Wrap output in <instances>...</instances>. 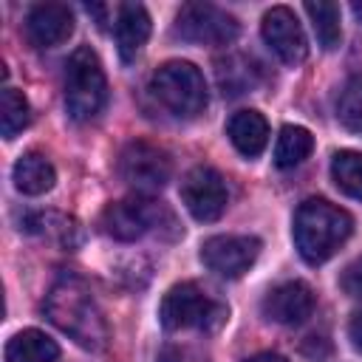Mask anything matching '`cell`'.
<instances>
[{
    "label": "cell",
    "instance_id": "1",
    "mask_svg": "<svg viewBox=\"0 0 362 362\" xmlns=\"http://www.w3.org/2000/svg\"><path fill=\"white\" fill-rule=\"evenodd\" d=\"M42 308L48 320L76 345L99 351L107 342V322L102 317V308L79 277H62L59 283H54Z\"/></svg>",
    "mask_w": 362,
    "mask_h": 362
},
{
    "label": "cell",
    "instance_id": "2",
    "mask_svg": "<svg viewBox=\"0 0 362 362\" xmlns=\"http://www.w3.org/2000/svg\"><path fill=\"white\" fill-rule=\"evenodd\" d=\"M351 232H354V218L342 206L325 198H308L294 212V226H291L294 246L300 257L311 266L325 263L348 240Z\"/></svg>",
    "mask_w": 362,
    "mask_h": 362
},
{
    "label": "cell",
    "instance_id": "3",
    "mask_svg": "<svg viewBox=\"0 0 362 362\" xmlns=\"http://www.w3.org/2000/svg\"><path fill=\"white\" fill-rule=\"evenodd\" d=\"M153 96L178 119H192L206 107L204 74L187 59H170L153 71Z\"/></svg>",
    "mask_w": 362,
    "mask_h": 362
},
{
    "label": "cell",
    "instance_id": "4",
    "mask_svg": "<svg viewBox=\"0 0 362 362\" xmlns=\"http://www.w3.org/2000/svg\"><path fill=\"white\" fill-rule=\"evenodd\" d=\"M107 99V82L99 57L90 48H76L65 62V110L76 122L93 119Z\"/></svg>",
    "mask_w": 362,
    "mask_h": 362
},
{
    "label": "cell",
    "instance_id": "5",
    "mask_svg": "<svg viewBox=\"0 0 362 362\" xmlns=\"http://www.w3.org/2000/svg\"><path fill=\"white\" fill-rule=\"evenodd\" d=\"M226 317V308L212 303L195 283H175L158 308V320L167 331L181 328H215Z\"/></svg>",
    "mask_w": 362,
    "mask_h": 362
},
{
    "label": "cell",
    "instance_id": "6",
    "mask_svg": "<svg viewBox=\"0 0 362 362\" xmlns=\"http://www.w3.org/2000/svg\"><path fill=\"white\" fill-rule=\"evenodd\" d=\"M238 31V20L212 3H187L175 17V34L198 45H229Z\"/></svg>",
    "mask_w": 362,
    "mask_h": 362
},
{
    "label": "cell",
    "instance_id": "7",
    "mask_svg": "<svg viewBox=\"0 0 362 362\" xmlns=\"http://www.w3.org/2000/svg\"><path fill=\"white\" fill-rule=\"evenodd\" d=\"M119 175L136 192H156L173 175L170 156L147 141H130L119 156Z\"/></svg>",
    "mask_w": 362,
    "mask_h": 362
},
{
    "label": "cell",
    "instance_id": "8",
    "mask_svg": "<svg viewBox=\"0 0 362 362\" xmlns=\"http://www.w3.org/2000/svg\"><path fill=\"white\" fill-rule=\"evenodd\" d=\"M181 201L187 206V212L195 218V221H218L226 209V201H229V192H226V184L221 178L218 170L201 164V167H192L184 181H181Z\"/></svg>",
    "mask_w": 362,
    "mask_h": 362
},
{
    "label": "cell",
    "instance_id": "9",
    "mask_svg": "<svg viewBox=\"0 0 362 362\" xmlns=\"http://www.w3.org/2000/svg\"><path fill=\"white\" fill-rule=\"evenodd\" d=\"M260 255V240L252 235H215L201 246V260L218 277L235 280L252 269Z\"/></svg>",
    "mask_w": 362,
    "mask_h": 362
},
{
    "label": "cell",
    "instance_id": "10",
    "mask_svg": "<svg viewBox=\"0 0 362 362\" xmlns=\"http://www.w3.org/2000/svg\"><path fill=\"white\" fill-rule=\"evenodd\" d=\"M158 215H167V209L158 201L150 198H124L116 204H107L102 212V229L116 240H136L147 229L161 226Z\"/></svg>",
    "mask_w": 362,
    "mask_h": 362
},
{
    "label": "cell",
    "instance_id": "11",
    "mask_svg": "<svg viewBox=\"0 0 362 362\" xmlns=\"http://www.w3.org/2000/svg\"><path fill=\"white\" fill-rule=\"evenodd\" d=\"M260 34L266 45L277 54L280 62L286 65H300L308 57V42L303 34V25L297 23V14L288 6H274L263 14Z\"/></svg>",
    "mask_w": 362,
    "mask_h": 362
},
{
    "label": "cell",
    "instance_id": "12",
    "mask_svg": "<svg viewBox=\"0 0 362 362\" xmlns=\"http://www.w3.org/2000/svg\"><path fill=\"white\" fill-rule=\"evenodd\" d=\"M263 317L272 320V322H280V325H300L311 317L314 311V291L308 283L303 280H286L280 286H274L263 303Z\"/></svg>",
    "mask_w": 362,
    "mask_h": 362
},
{
    "label": "cell",
    "instance_id": "13",
    "mask_svg": "<svg viewBox=\"0 0 362 362\" xmlns=\"http://www.w3.org/2000/svg\"><path fill=\"white\" fill-rule=\"evenodd\" d=\"M74 31V14L65 3H37L25 17V37L37 48H54Z\"/></svg>",
    "mask_w": 362,
    "mask_h": 362
},
{
    "label": "cell",
    "instance_id": "14",
    "mask_svg": "<svg viewBox=\"0 0 362 362\" xmlns=\"http://www.w3.org/2000/svg\"><path fill=\"white\" fill-rule=\"evenodd\" d=\"M150 37V14L141 3H122L116 14V48L124 62H130Z\"/></svg>",
    "mask_w": 362,
    "mask_h": 362
},
{
    "label": "cell",
    "instance_id": "15",
    "mask_svg": "<svg viewBox=\"0 0 362 362\" xmlns=\"http://www.w3.org/2000/svg\"><path fill=\"white\" fill-rule=\"evenodd\" d=\"M226 136L246 158H257L269 144V122L257 110H238L226 122Z\"/></svg>",
    "mask_w": 362,
    "mask_h": 362
},
{
    "label": "cell",
    "instance_id": "16",
    "mask_svg": "<svg viewBox=\"0 0 362 362\" xmlns=\"http://www.w3.org/2000/svg\"><path fill=\"white\" fill-rule=\"evenodd\" d=\"M59 345L40 328L14 334L6 345V362H57Z\"/></svg>",
    "mask_w": 362,
    "mask_h": 362
},
{
    "label": "cell",
    "instance_id": "17",
    "mask_svg": "<svg viewBox=\"0 0 362 362\" xmlns=\"http://www.w3.org/2000/svg\"><path fill=\"white\" fill-rule=\"evenodd\" d=\"M11 175H14V187L23 195H42L57 181V170H54V164L42 153H25V156H20Z\"/></svg>",
    "mask_w": 362,
    "mask_h": 362
},
{
    "label": "cell",
    "instance_id": "18",
    "mask_svg": "<svg viewBox=\"0 0 362 362\" xmlns=\"http://www.w3.org/2000/svg\"><path fill=\"white\" fill-rule=\"evenodd\" d=\"M311 150H314L311 130H305L300 124H283L280 136H277V144H274V164L280 170L297 167L300 161H305L311 156Z\"/></svg>",
    "mask_w": 362,
    "mask_h": 362
},
{
    "label": "cell",
    "instance_id": "19",
    "mask_svg": "<svg viewBox=\"0 0 362 362\" xmlns=\"http://www.w3.org/2000/svg\"><path fill=\"white\" fill-rule=\"evenodd\" d=\"M305 14L311 17V28L317 34V42L325 51L339 48L342 42V25H339V6L337 3H325V0H311L305 3Z\"/></svg>",
    "mask_w": 362,
    "mask_h": 362
},
{
    "label": "cell",
    "instance_id": "20",
    "mask_svg": "<svg viewBox=\"0 0 362 362\" xmlns=\"http://www.w3.org/2000/svg\"><path fill=\"white\" fill-rule=\"evenodd\" d=\"M331 178L345 195L362 201V153L359 150H337L331 158Z\"/></svg>",
    "mask_w": 362,
    "mask_h": 362
},
{
    "label": "cell",
    "instance_id": "21",
    "mask_svg": "<svg viewBox=\"0 0 362 362\" xmlns=\"http://www.w3.org/2000/svg\"><path fill=\"white\" fill-rule=\"evenodd\" d=\"M31 119V107L28 99L23 96V90L17 88H3L0 93V127L6 139H14Z\"/></svg>",
    "mask_w": 362,
    "mask_h": 362
},
{
    "label": "cell",
    "instance_id": "22",
    "mask_svg": "<svg viewBox=\"0 0 362 362\" xmlns=\"http://www.w3.org/2000/svg\"><path fill=\"white\" fill-rule=\"evenodd\" d=\"M337 116H339V122L351 133H359L362 136V76L359 79H351L345 85L342 99H339V107H337Z\"/></svg>",
    "mask_w": 362,
    "mask_h": 362
},
{
    "label": "cell",
    "instance_id": "23",
    "mask_svg": "<svg viewBox=\"0 0 362 362\" xmlns=\"http://www.w3.org/2000/svg\"><path fill=\"white\" fill-rule=\"evenodd\" d=\"M339 286H342L345 294L362 300V257L354 260L351 266H345V272H342V277H339Z\"/></svg>",
    "mask_w": 362,
    "mask_h": 362
},
{
    "label": "cell",
    "instance_id": "24",
    "mask_svg": "<svg viewBox=\"0 0 362 362\" xmlns=\"http://www.w3.org/2000/svg\"><path fill=\"white\" fill-rule=\"evenodd\" d=\"M348 337H351L354 348L362 351V314H354V320L348 322Z\"/></svg>",
    "mask_w": 362,
    "mask_h": 362
},
{
    "label": "cell",
    "instance_id": "25",
    "mask_svg": "<svg viewBox=\"0 0 362 362\" xmlns=\"http://www.w3.org/2000/svg\"><path fill=\"white\" fill-rule=\"evenodd\" d=\"M243 362H288V359H286V356H280V354L263 351V354H255V356H249V359H243Z\"/></svg>",
    "mask_w": 362,
    "mask_h": 362
},
{
    "label": "cell",
    "instance_id": "26",
    "mask_svg": "<svg viewBox=\"0 0 362 362\" xmlns=\"http://www.w3.org/2000/svg\"><path fill=\"white\" fill-rule=\"evenodd\" d=\"M351 8H354V14H356V17H362V3H354Z\"/></svg>",
    "mask_w": 362,
    "mask_h": 362
}]
</instances>
